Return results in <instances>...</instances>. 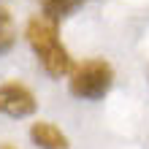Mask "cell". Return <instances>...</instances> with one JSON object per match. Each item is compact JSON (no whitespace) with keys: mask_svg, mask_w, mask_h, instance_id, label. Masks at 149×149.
<instances>
[{"mask_svg":"<svg viewBox=\"0 0 149 149\" xmlns=\"http://www.w3.org/2000/svg\"><path fill=\"white\" fill-rule=\"evenodd\" d=\"M111 84H114V68L106 60L92 57V60L73 65L68 90H71V95H76L81 100H100L111 90Z\"/></svg>","mask_w":149,"mask_h":149,"instance_id":"cell-2","label":"cell"},{"mask_svg":"<svg viewBox=\"0 0 149 149\" xmlns=\"http://www.w3.org/2000/svg\"><path fill=\"white\" fill-rule=\"evenodd\" d=\"M27 43L33 46L36 52V57L41 60L43 71L49 76H65L73 71L71 65V54H68V49L63 46V41H60V30H57V19H52L46 14H33L30 22H27Z\"/></svg>","mask_w":149,"mask_h":149,"instance_id":"cell-1","label":"cell"},{"mask_svg":"<svg viewBox=\"0 0 149 149\" xmlns=\"http://www.w3.org/2000/svg\"><path fill=\"white\" fill-rule=\"evenodd\" d=\"M30 138H33V144L41 146V149H71L68 136L57 125H52V122H36V125L30 127Z\"/></svg>","mask_w":149,"mask_h":149,"instance_id":"cell-4","label":"cell"},{"mask_svg":"<svg viewBox=\"0 0 149 149\" xmlns=\"http://www.w3.org/2000/svg\"><path fill=\"white\" fill-rule=\"evenodd\" d=\"M84 0H41V6H43V14L52 16V19H63V16H68L73 11V8H79Z\"/></svg>","mask_w":149,"mask_h":149,"instance_id":"cell-6","label":"cell"},{"mask_svg":"<svg viewBox=\"0 0 149 149\" xmlns=\"http://www.w3.org/2000/svg\"><path fill=\"white\" fill-rule=\"evenodd\" d=\"M36 109H38V100L24 84H19V81L0 84V114L19 119V117L36 114Z\"/></svg>","mask_w":149,"mask_h":149,"instance_id":"cell-3","label":"cell"},{"mask_svg":"<svg viewBox=\"0 0 149 149\" xmlns=\"http://www.w3.org/2000/svg\"><path fill=\"white\" fill-rule=\"evenodd\" d=\"M0 149H14V146H8V144H0Z\"/></svg>","mask_w":149,"mask_h":149,"instance_id":"cell-7","label":"cell"},{"mask_svg":"<svg viewBox=\"0 0 149 149\" xmlns=\"http://www.w3.org/2000/svg\"><path fill=\"white\" fill-rule=\"evenodd\" d=\"M16 43V24L8 14V8H0V54L11 52Z\"/></svg>","mask_w":149,"mask_h":149,"instance_id":"cell-5","label":"cell"}]
</instances>
